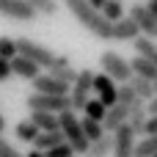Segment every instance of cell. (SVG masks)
<instances>
[{
  "label": "cell",
  "instance_id": "obj_1",
  "mask_svg": "<svg viewBox=\"0 0 157 157\" xmlns=\"http://www.w3.org/2000/svg\"><path fill=\"white\" fill-rule=\"evenodd\" d=\"M63 6L75 14V19L88 28L97 39H105V41H113V22H108L99 11H94L88 6V0H63Z\"/></svg>",
  "mask_w": 157,
  "mask_h": 157
},
{
  "label": "cell",
  "instance_id": "obj_2",
  "mask_svg": "<svg viewBox=\"0 0 157 157\" xmlns=\"http://www.w3.org/2000/svg\"><path fill=\"white\" fill-rule=\"evenodd\" d=\"M58 127L63 132V141L75 149V155H83L88 152V138L83 135V127H80V119L75 116V110H66V113H58Z\"/></svg>",
  "mask_w": 157,
  "mask_h": 157
},
{
  "label": "cell",
  "instance_id": "obj_3",
  "mask_svg": "<svg viewBox=\"0 0 157 157\" xmlns=\"http://www.w3.org/2000/svg\"><path fill=\"white\" fill-rule=\"evenodd\" d=\"M99 66H102V75H108L113 83L119 80V83L124 86V83H130V80H132L130 61H127V58H121V55H119V52H113V50H105V52L99 55Z\"/></svg>",
  "mask_w": 157,
  "mask_h": 157
},
{
  "label": "cell",
  "instance_id": "obj_4",
  "mask_svg": "<svg viewBox=\"0 0 157 157\" xmlns=\"http://www.w3.org/2000/svg\"><path fill=\"white\" fill-rule=\"evenodd\" d=\"M14 41H17V55H22V58L33 61L36 66H44V69H50V66H52L55 52H52L50 47L36 44L33 39H25V36H19V39H14Z\"/></svg>",
  "mask_w": 157,
  "mask_h": 157
},
{
  "label": "cell",
  "instance_id": "obj_5",
  "mask_svg": "<svg viewBox=\"0 0 157 157\" xmlns=\"http://www.w3.org/2000/svg\"><path fill=\"white\" fill-rule=\"evenodd\" d=\"M91 91H94V72H91V69H80V72H77V80H75L72 88H69L72 110H83L86 102L91 99Z\"/></svg>",
  "mask_w": 157,
  "mask_h": 157
},
{
  "label": "cell",
  "instance_id": "obj_6",
  "mask_svg": "<svg viewBox=\"0 0 157 157\" xmlns=\"http://www.w3.org/2000/svg\"><path fill=\"white\" fill-rule=\"evenodd\" d=\"M25 105L30 108V113L33 110H41V113H66V110H72V102H69V97H47V94H30L28 99H25Z\"/></svg>",
  "mask_w": 157,
  "mask_h": 157
},
{
  "label": "cell",
  "instance_id": "obj_7",
  "mask_svg": "<svg viewBox=\"0 0 157 157\" xmlns=\"http://www.w3.org/2000/svg\"><path fill=\"white\" fill-rule=\"evenodd\" d=\"M127 17L138 25V30H141V36H146V39H157V19L146 11V6H141V3H135V6H130V11H127Z\"/></svg>",
  "mask_w": 157,
  "mask_h": 157
},
{
  "label": "cell",
  "instance_id": "obj_8",
  "mask_svg": "<svg viewBox=\"0 0 157 157\" xmlns=\"http://www.w3.org/2000/svg\"><path fill=\"white\" fill-rule=\"evenodd\" d=\"M135 132L130 124H121L113 132V155L110 157H135Z\"/></svg>",
  "mask_w": 157,
  "mask_h": 157
},
{
  "label": "cell",
  "instance_id": "obj_9",
  "mask_svg": "<svg viewBox=\"0 0 157 157\" xmlns=\"http://www.w3.org/2000/svg\"><path fill=\"white\" fill-rule=\"evenodd\" d=\"M94 91H97V99H99L105 108L119 105V86H116L108 75H94Z\"/></svg>",
  "mask_w": 157,
  "mask_h": 157
},
{
  "label": "cell",
  "instance_id": "obj_10",
  "mask_svg": "<svg viewBox=\"0 0 157 157\" xmlns=\"http://www.w3.org/2000/svg\"><path fill=\"white\" fill-rule=\"evenodd\" d=\"M0 14L8 19H19V22H33L39 17L25 0H0Z\"/></svg>",
  "mask_w": 157,
  "mask_h": 157
},
{
  "label": "cell",
  "instance_id": "obj_11",
  "mask_svg": "<svg viewBox=\"0 0 157 157\" xmlns=\"http://www.w3.org/2000/svg\"><path fill=\"white\" fill-rule=\"evenodd\" d=\"M33 94H47V97H69V86L58 83L52 75H39L36 80H30Z\"/></svg>",
  "mask_w": 157,
  "mask_h": 157
},
{
  "label": "cell",
  "instance_id": "obj_12",
  "mask_svg": "<svg viewBox=\"0 0 157 157\" xmlns=\"http://www.w3.org/2000/svg\"><path fill=\"white\" fill-rule=\"evenodd\" d=\"M127 116H130V108H127V105H113V108H108L105 121H102L105 132H108V135H113L121 124H127Z\"/></svg>",
  "mask_w": 157,
  "mask_h": 157
},
{
  "label": "cell",
  "instance_id": "obj_13",
  "mask_svg": "<svg viewBox=\"0 0 157 157\" xmlns=\"http://www.w3.org/2000/svg\"><path fill=\"white\" fill-rule=\"evenodd\" d=\"M146 119H149L146 102L135 99V102L130 105V116H127V124L132 127V132H135V135H141V132H144V127H146Z\"/></svg>",
  "mask_w": 157,
  "mask_h": 157
},
{
  "label": "cell",
  "instance_id": "obj_14",
  "mask_svg": "<svg viewBox=\"0 0 157 157\" xmlns=\"http://www.w3.org/2000/svg\"><path fill=\"white\" fill-rule=\"evenodd\" d=\"M11 75H17V77H22V80H36V77L41 75V66H36L33 61L17 55V58L11 61Z\"/></svg>",
  "mask_w": 157,
  "mask_h": 157
},
{
  "label": "cell",
  "instance_id": "obj_15",
  "mask_svg": "<svg viewBox=\"0 0 157 157\" xmlns=\"http://www.w3.org/2000/svg\"><path fill=\"white\" fill-rule=\"evenodd\" d=\"M138 36H141V30L130 17H124L113 25V41H135Z\"/></svg>",
  "mask_w": 157,
  "mask_h": 157
},
{
  "label": "cell",
  "instance_id": "obj_16",
  "mask_svg": "<svg viewBox=\"0 0 157 157\" xmlns=\"http://www.w3.org/2000/svg\"><path fill=\"white\" fill-rule=\"evenodd\" d=\"M61 144H66L61 130H58V132H39L36 141H33V149L41 152V155H47L50 149H55V146H61Z\"/></svg>",
  "mask_w": 157,
  "mask_h": 157
},
{
  "label": "cell",
  "instance_id": "obj_17",
  "mask_svg": "<svg viewBox=\"0 0 157 157\" xmlns=\"http://www.w3.org/2000/svg\"><path fill=\"white\" fill-rule=\"evenodd\" d=\"M30 121L36 124L39 132H58V116L55 113H41V110H33L30 113Z\"/></svg>",
  "mask_w": 157,
  "mask_h": 157
},
{
  "label": "cell",
  "instance_id": "obj_18",
  "mask_svg": "<svg viewBox=\"0 0 157 157\" xmlns=\"http://www.w3.org/2000/svg\"><path fill=\"white\" fill-rule=\"evenodd\" d=\"M132 47H135V52H138L141 58H146V61L157 69V41L146 39V36H138V39L132 41Z\"/></svg>",
  "mask_w": 157,
  "mask_h": 157
},
{
  "label": "cell",
  "instance_id": "obj_19",
  "mask_svg": "<svg viewBox=\"0 0 157 157\" xmlns=\"http://www.w3.org/2000/svg\"><path fill=\"white\" fill-rule=\"evenodd\" d=\"M130 69H132V77H141V80H149V83L157 77V69L146 61V58H141V55L130 58Z\"/></svg>",
  "mask_w": 157,
  "mask_h": 157
},
{
  "label": "cell",
  "instance_id": "obj_20",
  "mask_svg": "<svg viewBox=\"0 0 157 157\" xmlns=\"http://www.w3.org/2000/svg\"><path fill=\"white\" fill-rule=\"evenodd\" d=\"M110 155H113V135H102L86 152V157H110Z\"/></svg>",
  "mask_w": 157,
  "mask_h": 157
},
{
  "label": "cell",
  "instance_id": "obj_21",
  "mask_svg": "<svg viewBox=\"0 0 157 157\" xmlns=\"http://www.w3.org/2000/svg\"><path fill=\"white\" fill-rule=\"evenodd\" d=\"M130 88L135 91V97H138L141 102H152V99H155V91H152V83H149V80L132 77V80H130Z\"/></svg>",
  "mask_w": 157,
  "mask_h": 157
},
{
  "label": "cell",
  "instance_id": "obj_22",
  "mask_svg": "<svg viewBox=\"0 0 157 157\" xmlns=\"http://www.w3.org/2000/svg\"><path fill=\"white\" fill-rule=\"evenodd\" d=\"M80 127H83V135L88 138V144H94V141H99L102 135H108L99 121H91V119H86V116L80 119Z\"/></svg>",
  "mask_w": 157,
  "mask_h": 157
},
{
  "label": "cell",
  "instance_id": "obj_23",
  "mask_svg": "<svg viewBox=\"0 0 157 157\" xmlns=\"http://www.w3.org/2000/svg\"><path fill=\"white\" fill-rule=\"evenodd\" d=\"M36 14H41V17H55L58 14V8H61V3L58 0H25Z\"/></svg>",
  "mask_w": 157,
  "mask_h": 157
},
{
  "label": "cell",
  "instance_id": "obj_24",
  "mask_svg": "<svg viewBox=\"0 0 157 157\" xmlns=\"http://www.w3.org/2000/svg\"><path fill=\"white\" fill-rule=\"evenodd\" d=\"M99 14H102L108 22H113V25H116L119 19H124V14H127V11H124L121 0H108V3H105V8H102Z\"/></svg>",
  "mask_w": 157,
  "mask_h": 157
},
{
  "label": "cell",
  "instance_id": "obj_25",
  "mask_svg": "<svg viewBox=\"0 0 157 157\" xmlns=\"http://www.w3.org/2000/svg\"><path fill=\"white\" fill-rule=\"evenodd\" d=\"M83 113H86V119H91V121H105V113H108V108L99 102V99H88L86 102V108H83Z\"/></svg>",
  "mask_w": 157,
  "mask_h": 157
},
{
  "label": "cell",
  "instance_id": "obj_26",
  "mask_svg": "<svg viewBox=\"0 0 157 157\" xmlns=\"http://www.w3.org/2000/svg\"><path fill=\"white\" fill-rule=\"evenodd\" d=\"M14 132H17V138H19V141H25V144H33V141H36V135H39V130H36V124H33L30 119L19 121Z\"/></svg>",
  "mask_w": 157,
  "mask_h": 157
},
{
  "label": "cell",
  "instance_id": "obj_27",
  "mask_svg": "<svg viewBox=\"0 0 157 157\" xmlns=\"http://www.w3.org/2000/svg\"><path fill=\"white\" fill-rule=\"evenodd\" d=\"M0 58H3V61H14V58H17V41H14V39L0 36Z\"/></svg>",
  "mask_w": 157,
  "mask_h": 157
},
{
  "label": "cell",
  "instance_id": "obj_28",
  "mask_svg": "<svg viewBox=\"0 0 157 157\" xmlns=\"http://www.w3.org/2000/svg\"><path fill=\"white\" fill-rule=\"evenodd\" d=\"M58 83H66V86H72L75 80H77V69H72V66H66V69H55V72H50Z\"/></svg>",
  "mask_w": 157,
  "mask_h": 157
},
{
  "label": "cell",
  "instance_id": "obj_29",
  "mask_svg": "<svg viewBox=\"0 0 157 157\" xmlns=\"http://www.w3.org/2000/svg\"><path fill=\"white\" fill-rule=\"evenodd\" d=\"M135 99H138V97H135V91L130 88V83L119 86V105H127V108H130V105H132Z\"/></svg>",
  "mask_w": 157,
  "mask_h": 157
},
{
  "label": "cell",
  "instance_id": "obj_30",
  "mask_svg": "<svg viewBox=\"0 0 157 157\" xmlns=\"http://www.w3.org/2000/svg\"><path fill=\"white\" fill-rule=\"evenodd\" d=\"M44 157H77L75 155V149L69 146V144H61V146H55V149H50Z\"/></svg>",
  "mask_w": 157,
  "mask_h": 157
},
{
  "label": "cell",
  "instance_id": "obj_31",
  "mask_svg": "<svg viewBox=\"0 0 157 157\" xmlns=\"http://www.w3.org/2000/svg\"><path fill=\"white\" fill-rule=\"evenodd\" d=\"M0 157H25V155H19V152H17V149H14L8 141L0 135Z\"/></svg>",
  "mask_w": 157,
  "mask_h": 157
},
{
  "label": "cell",
  "instance_id": "obj_32",
  "mask_svg": "<svg viewBox=\"0 0 157 157\" xmlns=\"http://www.w3.org/2000/svg\"><path fill=\"white\" fill-rule=\"evenodd\" d=\"M66 66H72V61H69V55H55V61H52V66H50V72H55V69H66Z\"/></svg>",
  "mask_w": 157,
  "mask_h": 157
},
{
  "label": "cell",
  "instance_id": "obj_33",
  "mask_svg": "<svg viewBox=\"0 0 157 157\" xmlns=\"http://www.w3.org/2000/svg\"><path fill=\"white\" fill-rule=\"evenodd\" d=\"M11 77V61H3L0 58V83H6Z\"/></svg>",
  "mask_w": 157,
  "mask_h": 157
},
{
  "label": "cell",
  "instance_id": "obj_34",
  "mask_svg": "<svg viewBox=\"0 0 157 157\" xmlns=\"http://www.w3.org/2000/svg\"><path fill=\"white\" fill-rule=\"evenodd\" d=\"M144 135H157V116H149V119H146Z\"/></svg>",
  "mask_w": 157,
  "mask_h": 157
},
{
  "label": "cell",
  "instance_id": "obj_35",
  "mask_svg": "<svg viewBox=\"0 0 157 157\" xmlns=\"http://www.w3.org/2000/svg\"><path fill=\"white\" fill-rule=\"evenodd\" d=\"M105 3H108V0H88V6H91L94 11H102V8H105Z\"/></svg>",
  "mask_w": 157,
  "mask_h": 157
},
{
  "label": "cell",
  "instance_id": "obj_36",
  "mask_svg": "<svg viewBox=\"0 0 157 157\" xmlns=\"http://www.w3.org/2000/svg\"><path fill=\"white\" fill-rule=\"evenodd\" d=\"M146 11H149V14L157 19V0H149V3H146Z\"/></svg>",
  "mask_w": 157,
  "mask_h": 157
},
{
  "label": "cell",
  "instance_id": "obj_37",
  "mask_svg": "<svg viewBox=\"0 0 157 157\" xmlns=\"http://www.w3.org/2000/svg\"><path fill=\"white\" fill-rule=\"evenodd\" d=\"M146 110H149V116H157V97L152 102H146Z\"/></svg>",
  "mask_w": 157,
  "mask_h": 157
},
{
  "label": "cell",
  "instance_id": "obj_38",
  "mask_svg": "<svg viewBox=\"0 0 157 157\" xmlns=\"http://www.w3.org/2000/svg\"><path fill=\"white\" fill-rule=\"evenodd\" d=\"M3 130H6V119H3V113H0V135H3Z\"/></svg>",
  "mask_w": 157,
  "mask_h": 157
},
{
  "label": "cell",
  "instance_id": "obj_39",
  "mask_svg": "<svg viewBox=\"0 0 157 157\" xmlns=\"http://www.w3.org/2000/svg\"><path fill=\"white\" fill-rule=\"evenodd\" d=\"M25 157H44V155H41V152H36V149H33V152H30V155H25Z\"/></svg>",
  "mask_w": 157,
  "mask_h": 157
},
{
  "label": "cell",
  "instance_id": "obj_40",
  "mask_svg": "<svg viewBox=\"0 0 157 157\" xmlns=\"http://www.w3.org/2000/svg\"><path fill=\"white\" fill-rule=\"evenodd\" d=\"M152 91H155V97H157V77L152 80Z\"/></svg>",
  "mask_w": 157,
  "mask_h": 157
},
{
  "label": "cell",
  "instance_id": "obj_41",
  "mask_svg": "<svg viewBox=\"0 0 157 157\" xmlns=\"http://www.w3.org/2000/svg\"><path fill=\"white\" fill-rule=\"evenodd\" d=\"M155 157H157V155H155Z\"/></svg>",
  "mask_w": 157,
  "mask_h": 157
}]
</instances>
